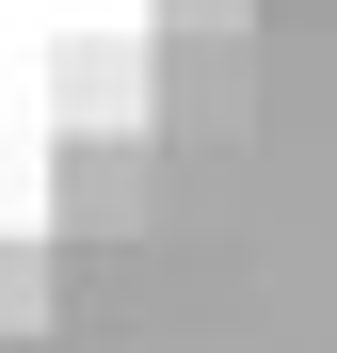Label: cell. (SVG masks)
I'll list each match as a JSON object with an SVG mask.
<instances>
[{
  "label": "cell",
  "instance_id": "cell-3",
  "mask_svg": "<svg viewBox=\"0 0 337 353\" xmlns=\"http://www.w3.org/2000/svg\"><path fill=\"white\" fill-rule=\"evenodd\" d=\"M48 97H65V129H145V32H81V48H48Z\"/></svg>",
  "mask_w": 337,
  "mask_h": 353
},
{
  "label": "cell",
  "instance_id": "cell-1",
  "mask_svg": "<svg viewBox=\"0 0 337 353\" xmlns=\"http://www.w3.org/2000/svg\"><path fill=\"white\" fill-rule=\"evenodd\" d=\"M145 129L241 145V129H257V65H241V32H145Z\"/></svg>",
  "mask_w": 337,
  "mask_h": 353
},
{
  "label": "cell",
  "instance_id": "cell-5",
  "mask_svg": "<svg viewBox=\"0 0 337 353\" xmlns=\"http://www.w3.org/2000/svg\"><path fill=\"white\" fill-rule=\"evenodd\" d=\"M161 32H257V0H161Z\"/></svg>",
  "mask_w": 337,
  "mask_h": 353
},
{
  "label": "cell",
  "instance_id": "cell-4",
  "mask_svg": "<svg viewBox=\"0 0 337 353\" xmlns=\"http://www.w3.org/2000/svg\"><path fill=\"white\" fill-rule=\"evenodd\" d=\"M65 321V225H0V337Z\"/></svg>",
  "mask_w": 337,
  "mask_h": 353
},
{
  "label": "cell",
  "instance_id": "cell-2",
  "mask_svg": "<svg viewBox=\"0 0 337 353\" xmlns=\"http://www.w3.org/2000/svg\"><path fill=\"white\" fill-rule=\"evenodd\" d=\"M145 129H65V161H48V225H65V241H129L145 225Z\"/></svg>",
  "mask_w": 337,
  "mask_h": 353
}]
</instances>
